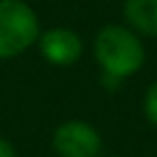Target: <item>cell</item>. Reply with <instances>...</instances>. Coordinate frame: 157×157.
I'll return each mask as SVG.
<instances>
[{"mask_svg": "<svg viewBox=\"0 0 157 157\" xmlns=\"http://www.w3.org/2000/svg\"><path fill=\"white\" fill-rule=\"evenodd\" d=\"M37 39V13L24 0H0V58L24 54Z\"/></svg>", "mask_w": 157, "mask_h": 157, "instance_id": "7a4b0ae2", "label": "cell"}, {"mask_svg": "<svg viewBox=\"0 0 157 157\" xmlns=\"http://www.w3.org/2000/svg\"><path fill=\"white\" fill-rule=\"evenodd\" d=\"M142 110H144V116L148 118V123L157 127V80L146 88L144 99H142Z\"/></svg>", "mask_w": 157, "mask_h": 157, "instance_id": "8992f818", "label": "cell"}, {"mask_svg": "<svg viewBox=\"0 0 157 157\" xmlns=\"http://www.w3.org/2000/svg\"><path fill=\"white\" fill-rule=\"evenodd\" d=\"M39 50L43 58L58 67H69L82 56V39L71 28H50L39 39Z\"/></svg>", "mask_w": 157, "mask_h": 157, "instance_id": "277c9868", "label": "cell"}, {"mask_svg": "<svg viewBox=\"0 0 157 157\" xmlns=\"http://www.w3.org/2000/svg\"><path fill=\"white\" fill-rule=\"evenodd\" d=\"M0 157H17L13 144L9 140H5V138H0Z\"/></svg>", "mask_w": 157, "mask_h": 157, "instance_id": "ba28073f", "label": "cell"}, {"mask_svg": "<svg viewBox=\"0 0 157 157\" xmlns=\"http://www.w3.org/2000/svg\"><path fill=\"white\" fill-rule=\"evenodd\" d=\"M58 157H99L103 142L99 131L84 121H65L52 136Z\"/></svg>", "mask_w": 157, "mask_h": 157, "instance_id": "3957f363", "label": "cell"}, {"mask_svg": "<svg viewBox=\"0 0 157 157\" xmlns=\"http://www.w3.org/2000/svg\"><path fill=\"white\" fill-rule=\"evenodd\" d=\"M121 78H116V75H112V73H103L101 71V86L105 88V90H116L118 86H121Z\"/></svg>", "mask_w": 157, "mask_h": 157, "instance_id": "52a82bcc", "label": "cell"}, {"mask_svg": "<svg viewBox=\"0 0 157 157\" xmlns=\"http://www.w3.org/2000/svg\"><path fill=\"white\" fill-rule=\"evenodd\" d=\"M123 15L136 35L157 37V0H125Z\"/></svg>", "mask_w": 157, "mask_h": 157, "instance_id": "5b68a950", "label": "cell"}, {"mask_svg": "<svg viewBox=\"0 0 157 157\" xmlns=\"http://www.w3.org/2000/svg\"><path fill=\"white\" fill-rule=\"evenodd\" d=\"M93 50L101 71L112 73L121 80L136 75L146 60L140 35H136L129 26L121 24L103 26L95 37Z\"/></svg>", "mask_w": 157, "mask_h": 157, "instance_id": "6da1fadb", "label": "cell"}]
</instances>
